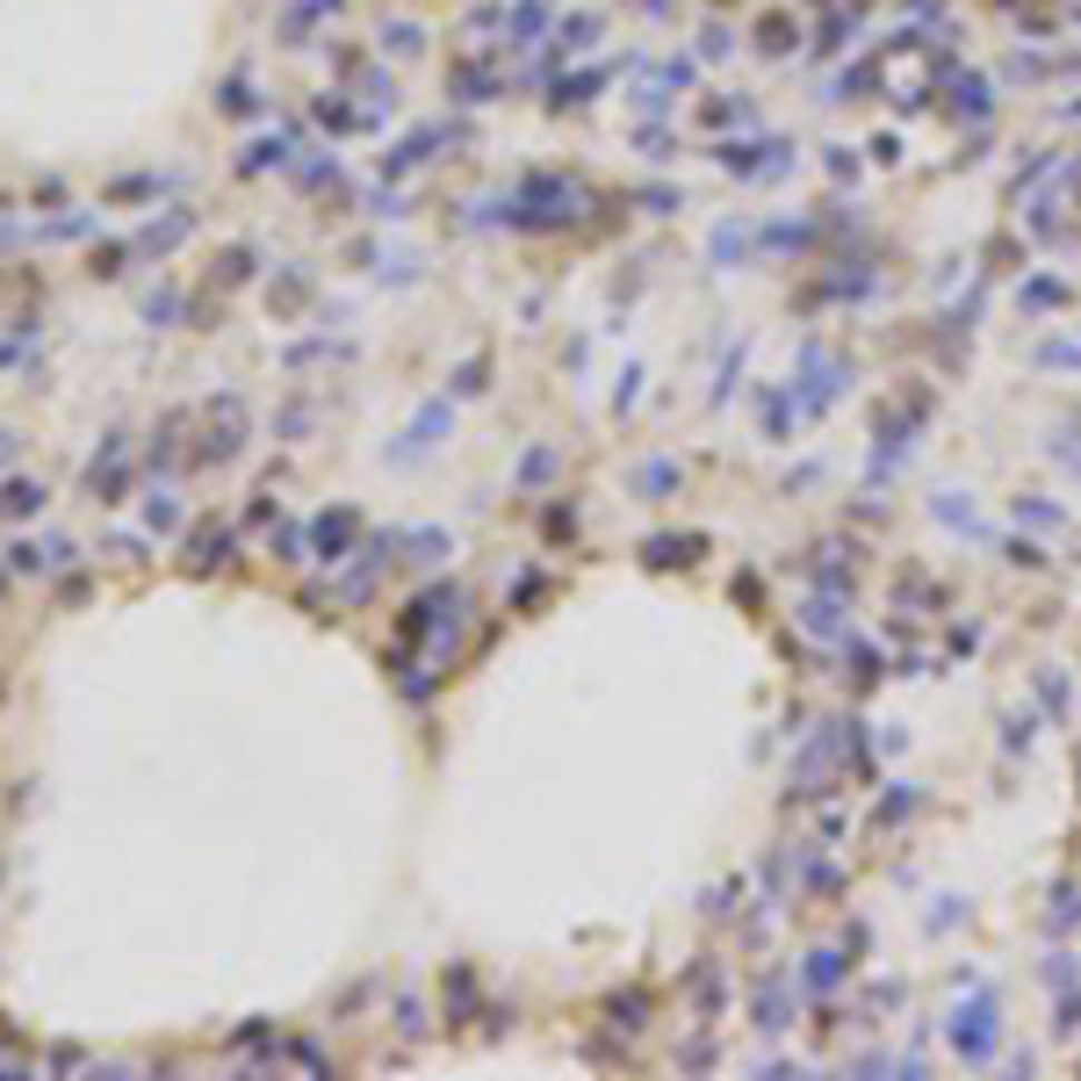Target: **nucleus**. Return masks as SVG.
Wrapping results in <instances>:
<instances>
[{
  "label": "nucleus",
  "instance_id": "nucleus-25",
  "mask_svg": "<svg viewBox=\"0 0 1081 1081\" xmlns=\"http://www.w3.org/2000/svg\"><path fill=\"white\" fill-rule=\"evenodd\" d=\"M0 512H8V520H37L43 491H37V483H0Z\"/></svg>",
  "mask_w": 1081,
  "mask_h": 1081
},
{
  "label": "nucleus",
  "instance_id": "nucleus-27",
  "mask_svg": "<svg viewBox=\"0 0 1081 1081\" xmlns=\"http://www.w3.org/2000/svg\"><path fill=\"white\" fill-rule=\"evenodd\" d=\"M1002 562H1016V570H1053L1045 541H1031V534H1010V541H1002Z\"/></svg>",
  "mask_w": 1081,
  "mask_h": 1081
},
{
  "label": "nucleus",
  "instance_id": "nucleus-12",
  "mask_svg": "<svg viewBox=\"0 0 1081 1081\" xmlns=\"http://www.w3.org/2000/svg\"><path fill=\"white\" fill-rule=\"evenodd\" d=\"M836 649H844V678H851V692H873V685L887 678V671H879V649L865 642L858 628H851V635H844V642H836Z\"/></svg>",
  "mask_w": 1081,
  "mask_h": 1081
},
{
  "label": "nucleus",
  "instance_id": "nucleus-9",
  "mask_svg": "<svg viewBox=\"0 0 1081 1081\" xmlns=\"http://www.w3.org/2000/svg\"><path fill=\"white\" fill-rule=\"evenodd\" d=\"M750 1010H757V1031H765V1039H779L786 1016H794V973H786V966H765V973H757V1002H750Z\"/></svg>",
  "mask_w": 1081,
  "mask_h": 1081
},
{
  "label": "nucleus",
  "instance_id": "nucleus-29",
  "mask_svg": "<svg viewBox=\"0 0 1081 1081\" xmlns=\"http://www.w3.org/2000/svg\"><path fill=\"white\" fill-rule=\"evenodd\" d=\"M469 1002H476V973H469V966H454V973H448V1024H462V1016H469Z\"/></svg>",
  "mask_w": 1081,
  "mask_h": 1081
},
{
  "label": "nucleus",
  "instance_id": "nucleus-32",
  "mask_svg": "<svg viewBox=\"0 0 1081 1081\" xmlns=\"http://www.w3.org/2000/svg\"><path fill=\"white\" fill-rule=\"evenodd\" d=\"M145 520H151V534H174V527H180V498L174 491H151L145 498Z\"/></svg>",
  "mask_w": 1081,
  "mask_h": 1081
},
{
  "label": "nucleus",
  "instance_id": "nucleus-28",
  "mask_svg": "<svg viewBox=\"0 0 1081 1081\" xmlns=\"http://www.w3.org/2000/svg\"><path fill=\"white\" fill-rule=\"evenodd\" d=\"M1031 361H1039V368H1068V375H1081V340H1045V346H1031Z\"/></svg>",
  "mask_w": 1081,
  "mask_h": 1081
},
{
  "label": "nucleus",
  "instance_id": "nucleus-4",
  "mask_svg": "<svg viewBox=\"0 0 1081 1081\" xmlns=\"http://www.w3.org/2000/svg\"><path fill=\"white\" fill-rule=\"evenodd\" d=\"M858 556L865 548L851 534H822L808 556H800V577H808L815 591H858Z\"/></svg>",
  "mask_w": 1081,
  "mask_h": 1081
},
{
  "label": "nucleus",
  "instance_id": "nucleus-46",
  "mask_svg": "<svg viewBox=\"0 0 1081 1081\" xmlns=\"http://www.w3.org/2000/svg\"><path fill=\"white\" fill-rule=\"evenodd\" d=\"M0 591H8V577H0Z\"/></svg>",
  "mask_w": 1081,
  "mask_h": 1081
},
{
  "label": "nucleus",
  "instance_id": "nucleus-41",
  "mask_svg": "<svg viewBox=\"0 0 1081 1081\" xmlns=\"http://www.w3.org/2000/svg\"><path fill=\"white\" fill-rule=\"evenodd\" d=\"M174 311H180V296H174V288H166V296H151V303H145V317H151V325H166V317H174Z\"/></svg>",
  "mask_w": 1081,
  "mask_h": 1081
},
{
  "label": "nucleus",
  "instance_id": "nucleus-6",
  "mask_svg": "<svg viewBox=\"0 0 1081 1081\" xmlns=\"http://www.w3.org/2000/svg\"><path fill=\"white\" fill-rule=\"evenodd\" d=\"M794 620H800V635H815V642H844L851 635V591H815L808 584V599L794 606Z\"/></svg>",
  "mask_w": 1081,
  "mask_h": 1081
},
{
  "label": "nucleus",
  "instance_id": "nucleus-26",
  "mask_svg": "<svg viewBox=\"0 0 1081 1081\" xmlns=\"http://www.w3.org/2000/svg\"><path fill=\"white\" fill-rule=\"evenodd\" d=\"M1053 1039H1081V981L1053 995Z\"/></svg>",
  "mask_w": 1081,
  "mask_h": 1081
},
{
  "label": "nucleus",
  "instance_id": "nucleus-14",
  "mask_svg": "<svg viewBox=\"0 0 1081 1081\" xmlns=\"http://www.w3.org/2000/svg\"><path fill=\"white\" fill-rule=\"evenodd\" d=\"M931 512L952 527V534H966V541H995V527H987L981 512H973V498L959 505V491H937V498H931Z\"/></svg>",
  "mask_w": 1081,
  "mask_h": 1081
},
{
  "label": "nucleus",
  "instance_id": "nucleus-21",
  "mask_svg": "<svg viewBox=\"0 0 1081 1081\" xmlns=\"http://www.w3.org/2000/svg\"><path fill=\"white\" fill-rule=\"evenodd\" d=\"M1074 923H1081V887H1074V879H1060V887H1053V908H1045V931H1053V937H1074Z\"/></svg>",
  "mask_w": 1081,
  "mask_h": 1081
},
{
  "label": "nucleus",
  "instance_id": "nucleus-10",
  "mask_svg": "<svg viewBox=\"0 0 1081 1081\" xmlns=\"http://www.w3.org/2000/svg\"><path fill=\"white\" fill-rule=\"evenodd\" d=\"M707 556V534H649L642 541V562L649 570H692Z\"/></svg>",
  "mask_w": 1081,
  "mask_h": 1081
},
{
  "label": "nucleus",
  "instance_id": "nucleus-40",
  "mask_svg": "<svg viewBox=\"0 0 1081 1081\" xmlns=\"http://www.w3.org/2000/svg\"><path fill=\"white\" fill-rule=\"evenodd\" d=\"M274 433H288V440H296V433H311V404H288V411H282V425H274Z\"/></svg>",
  "mask_w": 1081,
  "mask_h": 1081
},
{
  "label": "nucleus",
  "instance_id": "nucleus-19",
  "mask_svg": "<svg viewBox=\"0 0 1081 1081\" xmlns=\"http://www.w3.org/2000/svg\"><path fill=\"white\" fill-rule=\"evenodd\" d=\"M923 808V786H908V779H894L887 794H879V808H873V829H894L902 815H916Z\"/></svg>",
  "mask_w": 1081,
  "mask_h": 1081
},
{
  "label": "nucleus",
  "instance_id": "nucleus-13",
  "mask_svg": "<svg viewBox=\"0 0 1081 1081\" xmlns=\"http://www.w3.org/2000/svg\"><path fill=\"white\" fill-rule=\"evenodd\" d=\"M678 483H685V469L671 462V454H649V462L635 469V498H649V505H664V498H678Z\"/></svg>",
  "mask_w": 1081,
  "mask_h": 1081
},
{
  "label": "nucleus",
  "instance_id": "nucleus-22",
  "mask_svg": "<svg viewBox=\"0 0 1081 1081\" xmlns=\"http://www.w3.org/2000/svg\"><path fill=\"white\" fill-rule=\"evenodd\" d=\"M562 476V448H527V462H520V491H541V483H556Z\"/></svg>",
  "mask_w": 1081,
  "mask_h": 1081
},
{
  "label": "nucleus",
  "instance_id": "nucleus-30",
  "mask_svg": "<svg viewBox=\"0 0 1081 1081\" xmlns=\"http://www.w3.org/2000/svg\"><path fill=\"white\" fill-rule=\"evenodd\" d=\"M180 238H188V217H166V224H151V232L137 238V253H174Z\"/></svg>",
  "mask_w": 1081,
  "mask_h": 1081
},
{
  "label": "nucleus",
  "instance_id": "nucleus-31",
  "mask_svg": "<svg viewBox=\"0 0 1081 1081\" xmlns=\"http://www.w3.org/2000/svg\"><path fill=\"white\" fill-rule=\"evenodd\" d=\"M1024 311H1060V303H1068V282H1053V274H1045V282H1024Z\"/></svg>",
  "mask_w": 1081,
  "mask_h": 1081
},
{
  "label": "nucleus",
  "instance_id": "nucleus-44",
  "mask_svg": "<svg viewBox=\"0 0 1081 1081\" xmlns=\"http://www.w3.org/2000/svg\"><path fill=\"white\" fill-rule=\"evenodd\" d=\"M8 454H14V440H8V433H0V462H8Z\"/></svg>",
  "mask_w": 1081,
  "mask_h": 1081
},
{
  "label": "nucleus",
  "instance_id": "nucleus-18",
  "mask_svg": "<svg viewBox=\"0 0 1081 1081\" xmlns=\"http://www.w3.org/2000/svg\"><path fill=\"white\" fill-rule=\"evenodd\" d=\"M1010 520H1016V527H1039V534H1060V527H1068V512H1060L1053 498L1024 491V498H1010Z\"/></svg>",
  "mask_w": 1081,
  "mask_h": 1081
},
{
  "label": "nucleus",
  "instance_id": "nucleus-1",
  "mask_svg": "<svg viewBox=\"0 0 1081 1081\" xmlns=\"http://www.w3.org/2000/svg\"><path fill=\"white\" fill-rule=\"evenodd\" d=\"M462 620H469V591L462 584H425L397 613V649H425V664H454Z\"/></svg>",
  "mask_w": 1081,
  "mask_h": 1081
},
{
  "label": "nucleus",
  "instance_id": "nucleus-3",
  "mask_svg": "<svg viewBox=\"0 0 1081 1081\" xmlns=\"http://www.w3.org/2000/svg\"><path fill=\"white\" fill-rule=\"evenodd\" d=\"M786 390H794V404H800V425L829 419V411L844 404V390H851V361L829 354L822 340H800V361H794V375H786Z\"/></svg>",
  "mask_w": 1081,
  "mask_h": 1081
},
{
  "label": "nucleus",
  "instance_id": "nucleus-7",
  "mask_svg": "<svg viewBox=\"0 0 1081 1081\" xmlns=\"http://www.w3.org/2000/svg\"><path fill=\"white\" fill-rule=\"evenodd\" d=\"M303 534H311V556L325 562V570H340L346 556H354V534H361V512L354 505H340V512H317L311 527H303Z\"/></svg>",
  "mask_w": 1081,
  "mask_h": 1081
},
{
  "label": "nucleus",
  "instance_id": "nucleus-8",
  "mask_svg": "<svg viewBox=\"0 0 1081 1081\" xmlns=\"http://www.w3.org/2000/svg\"><path fill=\"white\" fill-rule=\"evenodd\" d=\"M851 966H858V959H851V952L822 945V952H808V959H800V966H794V987H800V995H815V1002H829L836 987L851 981Z\"/></svg>",
  "mask_w": 1081,
  "mask_h": 1081
},
{
  "label": "nucleus",
  "instance_id": "nucleus-15",
  "mask_svg": "<svg viewBox=\"0 0 1081 1081\" xmlns=\"http://www.w3.org/2000/svg\"><path fill=\"white\" fill-rule=\"evenodd\" d=\"M606 1024H613L620 1039H635V1031L649 1024V987H613V995H606Z\"/></svg>",
  "mask_w": 1081,
  "mask_h": 1081
},
{
  "label": "nucleus",
  "instance_id": "nucleus-17",
  "mask_svg": "<svg viewBox=\"0 0 1081 1081\" xmlns=\"http://www.w3.org/2000/svg\"><path fill=\"white\" fill-rule=\"evenodd\" d=\"M527 195L534 203H570L577 188H556V180H527ZM512 224H527V232H548V224H562L556 209H527V203H512Z\"/></svg>",
  "mask_w": 1081,
  "mask_h": 1081
},
{
  "label": "nucleus",
  "instance_id": "nucleus-20",
  "mask_svg": "<svg viewBox=\"0 0 1081 1081\" xmlns=\"http://www.w3.org/2000/svg\"><path fill=\"white\" fill-rule=\"evenodd\" d=\"M1039 707L1053 714V721H1068V714H1074V685H1068L1060 664H1045V671H1039Z\"/></svg>",
  "mask_w": 1081,
  "mask_h": 1081
},
{
  "label": "nucleus",
  "instance_id": "nucleus-16",
  "mask_svg": "<svg viewBox=\"0 0 1081 1081\" xmlns=\"http://www.w3.org/2000/svg\"><path fill=\"white\" fill-rule=\"evenodd\" d=\"M209 562H232V527L224 520H203L188 534V570H209Z\"/></svg>",
  "mask_w": 1081,
  "mask_h": 1081
},
{
  "label": "nucleus",
  "instance_id": "nucleus-35",
  "mask_svg": "<svg viewBox=\"0 0 1081 1081\" xmlns=\"http://www.w3.org/2000/svg\"><path fill=\"white\" fill-rule=\"evenodd\" d=\"M1053 462L1081 476V433H1074V425H1060V433H1053Z\"/></svg>",
  "mask_w": 1081,
  "mask_h": 1081
},
{
  "label": "nucleus",
  "instance_id": "nucleus-42",
  "mask_svg": "<svg viewBox=\"0 0 1081 1081\" xmlns=\"http://www.w3.org/2000/svg\"><path fill=\"white\" fill-rule=\"evenodd\" d=\"M635 390H642V368H628V375H620V390H613V411H628V404H635Z\"/></svg>",
  "mask_w": 1081,
  "mask_h": 1081
},
{
  "label": "nucleus",
  "instance_id": "nucleus-5",
  "mask_svg": "<svg viewBox=\"0 0 1081 1081\" xmlns=\"http://www.w3.org/2000/svg\"><path fill=\"white\" fill-rule=\"evenodd\" d=\"M246 448V404L238 397H209V425L195 440V462H232Z\"/></svg>",
  "mask_w": 1081,
  "mask_h": 1081
},
{
  "label": "nucleus",
  "instance_id": "nucleus-23",
  "mask_svg": "<svg viewBox=\"0 0 1081 1081\" xmlns=\"http://www.w3.org/2000/svg\"><path fill=\"white\" fill-rule=\"evenodd\" d=\"M440 425H448V404H425L419 411V419H411V433H404V462H411V454H425V448H433V440H440Z\"/></svg>",
  "mask_w": 1081,
  "mask_h": 1081
},
{
  "label": "nucleus",
  "instance_id": "nucleus-36",
  "mask_svg": "<svg viewBox=\"0 0 1081 1081\" xmlns=\"http://www.w3.org/2000/svg\"><path fill=\"white\" fill-rule=\"evenodd\" d=\"M483 375H491V361H462V368H454V397H476V390H483Z\"/></svg>",
  "mask_w": 1081,
  "mask_h": 1081
},
{
  "label": "nucleus",
  "instance_id": "nucleus-11",
  "mask_svg": "<svg viewBox=\"0 0 1081 1081\" xmlns=\"http://www.w3.org/2000/svg\"><path fill=\"white\" fill-rule=\"evenodd\" d=\"M757 419H765V440H794V425H800L794 390H786V383H765V390H757Z\"/></svg>",
  "mask_w": 1081,
  "mask_h": 1081
},
{
  "label": "nucleus",
  "instance_id": "nucleus-37",
  "mask_svg": "<svg viewBox=\"0 0 1081 1081\" xmlns=\"http://www.w3.org/2000/svg\"><path fill=\"white\" fill-rule=\"evenodd\" d=\"M397 1024H404V1039H425V1010H419V995H397Z\"/></svg>",
  "mask_w": 1081,
  "mask_h": 1081
},
{
  "label": "nucleus",
  "instance_id": "nucleus-45",
  "mask_svg": "<svg viewBox=\"0 0 1081 1081\" xmlns=\"http://www.w3.org/2000/svg\"><path fill=\"white\" fill-rule=\"evenodd\" d=\"M1074 786H1081V750H1074Z\"/></svg>",
  "mask_w": 1081,
  "mask_h": 1081
},
{
  "label": "nucleus",
  "instance_id": "nucleus-39",
  "mask_svg": "<svg viewBox=\"0 0 1081 1081\" xmlns=\"http://www.w3.org/2000/svg\"><path fill=\"white\" fill-rule=\"evenodd\" d=\"M952 923H959V894H937V908H931V931H937V937H945V931H952Z\"/></svg>",
  "mask_w": 1081,
  "mask_h": 1081
},
{
  "label": "nucleus",
  "instance_id": "nucleus-24",
  "mask_svg": "<svg viewBox=\"0 0 1081 1081\" xmlns=\"http://www.w3.org/2000/svg\"><path fill=\"white\" fill-rule=\"evenodd\" d=\"M1031 743H1039V714H1031V707H1010V714H1002V750H1031Z\"/></svg>",
  "mask_w": 1081,
  "mask_h": 1081
},
{
  "label": "nucleus",
  "instance_id": "nucleus-38",
  "mask_svg": "<svg viewBox=\"0 0 1081 1081\" xmlns=\"http://www.w3.org/2000/svg\"><path fill=\"white\" fill-rule=\"evenodd\" d=\"M952 657H973V649H981V628H973V620H959V628H952Z\"/></svg>",
  "mask_w": 1081,
  "mask_h": 1081
},
{
  "label": "nucleus",
  "instance_id": "nucleus-2",
  "mask_svg": "<svg viewBox=\"0 0 1081 1081\" xmlns=\"http://www.w3.org/2000/svg\"><path fill=\"white\" fill-rule=\"evenodd\" d=\"M945 1045H952V1060H966V1068H987V1060L1002 1053V1002H995L987 981L959 987V1002L945 1016Z\"/></svg>",
  "mask_w": 1081,
  "mask_h": 1081
},
{
  "label": "nucleus",
  "instance_id": "nucleus-33",
  "mask_svg": "<svg viewBox=\"0 0 1081 1081\" xmlns=\"http://www.w3.org/2000/svg\"><path fill=\"white\" fill-rule=\"evenodd\" d=\"M1074 981H1081L1074 952H1068V945H1053V952H1045V987H1053V995H1060V987H1074Z\"/></svg>",
  "mask_w": 1081,
  "mask_h": 1081
},
{
  "label": "nucleus",
  "instance_id": "nucleus-34",
  "mask_svg": "<svg viewBox=\"0 0 1081 1081\" xmlns=\"http://www.w3.org/2000/svg\"><path fill=\"white\" fill-rule=\"evenodd\" d=\"M541 534H548V541H577V505H570V498L541 512Z\"/></svg>",
  "mask_w": 1081,
  "mask_h": 1081
},
{
  "label": "nucleus",
  "instance_id": "nucleus-43",
  "mask_svg": "<svg viewBox=\"0 0 1081 1081\" xmlns=\"http://www.w3.org/2000/svg\"><path fill=\"white\" fill-rule=\"evenodd\" d=\"M0 1074H29V1060H22V1053H14V1045H8V1039H0Z\"/></svg>",
  "mask_w": 1081,
  "mask_h": 1081
}]
</instances>
